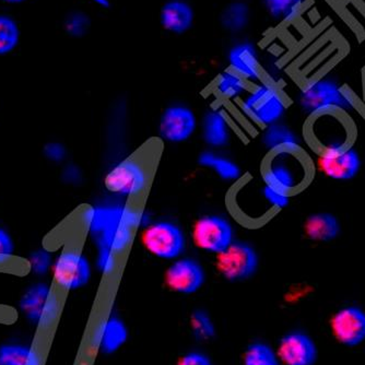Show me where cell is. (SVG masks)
I'll return each instance as SVG.
<instances>
[{
  "instance_id": "cell-32",
  "label": "cell",
  "mask_w": 365,
  "mask_h": 365,
  "mask_svg": "<svg viewBox=\"0 0 365 365\" xmlns=\"http://www.w3.org/2000/svg\"><path fill=\"white\" fill-rule=\"evenodd\" d=\"M29 266L34 274H46L53 268L52 255L46 250H36L29 256Z\"/></svg>"
},
{
  "instance_id": "cell-4",
  "label": "cell",
  "mask_w": 365,
  "mask_h": 365,
  "mask_svg": "<svg viewBox=\"0 0 365 365\" xmlns=\"http://www.w3.org/2000/svg\"><path fill=\"white\" fill-rule=\"evenodd\" d=\"M300 104L309 116L326 112L349 113L356 106L354 94L329 78H314L301 88Z\"/></svg>"
},
{
  "instance_id": "cell-35",
  "label": "cell",
  "mask_w": 365,
  "mask_h": 365,
  "mask_svg": "<svg viewBox=\"0 0 365 365\" xmlns=\"http://www.w3.org/2000/svg\"><path fill=\"white\" fill-rule=\"evenodd\" d=\"M262 195H264L266 202L272 206V208L279 209V210L286 208L289 202H290V196L284 194V192H278V190H272V188L266 185H264Z\"/></svg>"
},
{
  "instance_id": "cell-10",
  "label": "cell",
  "mask_w": 365,
  "mask_h": 365,
  "mask_svg": "<svg viewBox=\"0 0 365 365\" xmlns=\"http://www.w3.org/2000/svg\"><path fill=\"white\" fill-rule=\"evenodd\" d=\"M143 243L153 255L172 259L180 256L185 247V237L175 225L158 222L145 230Z\"/></svg>"
},
{
  "instance_id": "cell-21",
  "label": "cell",
  "mask_w": 365,
  "mask_h": 365,
  "mask_svg": "<svg viewBox=\"0 0 365 365\" xmlns=\"http://www.w3.org/2000/svg\"><path fill=\"white\" fill-rule=\"evenodd\" d=\"M252 10L244 0H233L227 4L220 14L221 26L231 34H239L247 29L251 22Z\"/></svg>"
},
{
  "instance_id": "cell-11",
  "label": "cell",
  "mask_w": 365,
  "mask_h": 365,
  "mask_svg": "<svg viewBox=\"0 0 365 365\" xmlns=\"http://www.w3.org/2000/svg\"><path fill=\"white\" fill-rule=\"evenodd\" d=\"M192 237L197 247L219 254L232 243V227L225 219L208 215L195 223Z\"/></svg>"
},
{
  "instance_id": "cell-28",
  "label": "cell",
  "mask_w": 365,
  "mask_h": 365,
  "mask_svg": "<svg viewBox=\"0 0 365 365\" xmlns=\"http://www.w3.org/2000/svg\"><path fill=\"white\" fill-rule=\"evenodd\" d=\"M243 365H281L278 354L264 342H253L243 354Z\"/></svg>"
},
{
  "instance_id": "cell-3",
  "label": "cell",
  "mask_w": 365,
  "mask_h": 365,
  "mask_svg": "<svg viewBox=\"0 0 365 365\" xmlns=\"http://www.w3.org/2000/svg\"><path fill=\"white\" fill-rule=\"evenodd\" d=\"M307 143L319 155L352 147L354 127L344 113L326 112L312 115L305 126Z\"/></svg>"
},
{
  "instance_id": "cell-39",
  "label": "cell",
  "mask_w": 365,
  "mask_h": 365,
  "mask_svg": "<svg viewBox=\"0 0 365 365\" xmlns=\"http://www.w3.org/2000/svg\"><path fill=\"white\" fill-rule=\"evenodd\" d=\"M89 1L101 8H108L110 5V0H89Z\"/></svg>"
},
{
  "instance_id": "cell-16",
  "label": "cell",
  "mask_w": 365,
  "mask_h": 365,
  "mask_svg": "<svg viewBox=\"0 0 365 365\" xmlns=\"http://www.w3.org/2000/svg\"><path fill=\"white\" fill-rule=\"evenodd\" d=\"M195 127L196 118L192 110L184 106H171L162 115L160 134L165 140L180 143L192 136Z\"/></svg>"
},
{
  "instance_id": "cell-8",
  "label": "cell",
  "mask_w": 365,
  "mask_h": 365,
  "mask_svg": "<svg viewBox=\"0 0 365 365\" xmlns=\"http://www.w3.org/2000/svg\"><path fill=\"white\" fill-rule=\"evenodd\" d=\"M52 269L55 284L65 291L82 288L91 277L89 262L77 248H65L53 264Z\"/></svg>"
},
{
  "instance_id": "cell-29",
  "label": "cell",
  "mask_w": 365,
  "mask_h": 365,
  "mask_svg": "<svg viewBox=\"0 0 365 365\" xmlns=\"http://www.w3.org/2000/svg\"><path fill=\"white\" fill-rule=\"evenodd\" d=\"M199 163L202 167L215 170L225 180H237L241 174L237 164L212 153H202L199 157Z\"/></svg>"
},
{
  "instance_id": "cell-33",
  "label": "cell",
  "mask_w": 365,
  "mask_h": 365,
  "mask_svg": "<svg viewBox=\"0 0 365 365\" xmlns=\"http://www.w3.org/2000/svg\"><path fill=\"white\" fill-rule=\"evenodd\" d=\"M98 268L104 274H112L118 268V255L110 248L98 246Z\"/></svg>"
},
{
  "instance_id": "cell-13",
  "label": "cell",
  "mask_w": 365,
  "mask_h": 365,
  "mask_svg": "<svg viewBox=\"0 0 365 365\" xmlns=\"http://www.w3.org/2000/svg\"><path fill=\"white\" fill-rule=\"evenodd\" d=\"M277 354L284 365H314L319 358V349L309 335L292 331L281 338Z\"/></svg>"
},
{
  "instance_id": "cell-14",
  "label": "cell",
  "mask_w": 365,
  "mask_h": 365,
  "mask_svg": "<svg viewBox=\"0 0 365 365\" xmlns=\"http://www.w3.org/2000/svg\"><path fill=\"white\" fill-rule=\"evenodd\" d=\"M164 281L170 290L182 294H192L202 288L205 281L204 270L198 262L180 259L168 268Z\"/></svg>"
},
{
  "instance_id": "cell-18",
  "label": "cell",
  "mask_w": 365,
  "mask_h": 365,
  "mask_svg": "<svg viewBox=\"0 0 365 365\" xmlns=\"http://www.w3.org/2000/svg\"><path fill=\"white\" fill-rule=\"evenodd\" d=\"M194 8L187 0H167L160 10V24L167 32L182 36L195 24Z\"/></svg>"
},
{
  "instance_id": "cell-6",
  "label": "cell",
  "mask_w": 365,
  "mask_h": 365,
  "mask_svg": "<svg viewBox=\"0 0 365 365\" xmlns=\"http://www.w3.org/2000/svg\"><path fill=\"white\" fill-rule=\"evenodd\" d=\"M20 309L29 321L46 327L52 325L58 317L61 302L54 291L47 284H36L22 295Z\"/></svg>"
},
{
  "instance_id": "cell-40",
  "label": "cell",
  "mask_w": 365,
  "mask_h": 365,
  "mask_svg": "<svg viewBox=\"0 0 365 365\" xmlns=\"http://www.w3.org/2000/svg\"><path fill=\"white\" fill-rule=\"evenodd\" d=\"M0 1L8 4V5H20V4L26 3L28 0H0Z\"/></svg>"
},
{
  "instance_id": "cell-19",
  "label": "cell",
  "mask_w": 365,
  "mask_h": 365,
  "mask_svg": "<svg viewBox=\"0 0 365 365\" xmlns=\"http://www.w3.org/2000/svg\"><path fill=\"white\" fill-rule=\"evenodd\" d=\"M339 220L331 213L319 212L309 215L304 223V232L312 241L330 242L339 235Z\"/></svg>"
},
{
  "instance_id": "cell-26",
  "label": "cell",
  "mask_w": 365,
  "mask_h": 365,
  "mask_svg": "<svg viewBox=\"0 0 365 365\" xmlns=\"http://www.w3.org/2000/svg\"><path fill=\"white\" fill-rule=\"evenodd\" d=\"M247 81L230 68L225 69L215 79V92L227 100L241 98L247 92Z\"/></svg>"
},
{
  "instance_id": "cell-15",
  "label": "cell",
  "mask_w": 365,
  "mask_h": 365,
  "mask_svg": "<svg viewBox=\"0 0 365 365\" xmlns=\"http://www.w3.org/2000/svg\"><path fill=\"white\" fill-rule=\"evenodd\" d=\"M229 67L246 81L262 80V69L257 47L250 41H241L232 45L227 53Z\"/></svg>"
},
{
  "instance_id": "cell-38",
  "label": "cell",
  "mask_w": 365,
  "mask_h": 365,
  "mask_svg": "<svg viewBox=\"0 0 365 365\" xmlns=\"http://www.w3.org/2000/svg\"><path fill=\"white\" fill-rule=\"evenodd\" d=\"M63 178L68 184H78L81 180V173H80L77 167L71 164L63 170Z\"/></svg>"
},
{
  "instance_id": "cell-5",
  "label": "cell",
  "mask_w": 365,
  "mask_h": 365,
  "mask_svg": "<svg viewBox=\"0 0 365 365\" xmlns=\"http://www.w3.org/2000/svg\"><path fill=\"white\" fill-rule=\"evenodd\" d=\"M242 110L256 124H276L287 110V100L280 88L272 81H258L241 104Z\"/></svg>"
},
{
  "instance_id": "cell-22",
  "label": "cell",
  "mask_w": 365,
  "mask_h": 365,
  "mask_svg": "<svg viewBox=\"0 0 365 365\" xmlns=\"http://www.w3.org/2000/svg\"><path fill=\"white\" fill-rule=\"evenodd\" d=\"M264 145L270 153H297L301 150V140L288 127L272 124L267 127L264 135Z\"/></svg>"
},
{
  "instance_id": "cell-7",
  "label": "cell",
  "mask_w": 365,
  "mask_h": 365,
  "mask_svg": "<svg viewBox=\"0 0 365 365\" xmlns=\"http://www.w3.org/2000/svg\"><path fill=\"white\" fill-rule=\"evenodd\" d=\"M149 182L147 170L140 162L126 159L115 165L104 178L108 192L123 197H138L145 192Z\"/></svg>"
},
{
  "instance_id": "cell-24",
  "label": "cell",
  "mask_w": 365,
  "mask_h": 365,
  "mask_svg": "<svg viewBox=\"0 0 365 365\" xmlns=\"http://www.w3.org/2000/svg\"><path fill=\"white\" fill-rule=\"evenodd\" d=\"M0 365H42V358L30 346L5 344L0 346Z\"/></svg>"
},
{
  "instance_id": "cell-25",
  "label": "cell",
  "mask_w": 365,
  "mask_h": 365,
  "mask_svg": "<svg viewBox=\"0 0 365 365\" xmlns=\"http://www.w3.org/2000/svg\"><path fill=\"white\" fill-rule=\"evenodd\" d=\"M307 0H262L264 9L279 22L294 21L302 14Z\"/></svg>"
},
{
  "instance_id": "cell-2",
  "label": "cell",
  "mask_w": 365,
  "mask_h": 365,
  "mask_svg": "<svg viewBox=\"0 0 365 365\" xmlns=\"http://www.w3.org/2000/svg\"><path fill=\"white\" fill-rule=\"evenodd\" d=\"M311 175V163L302 151L270 153L262 170L264 185L290 197L309 184Z\"/></svg>"
},
{
  "instance_id": "cell-12",
  "label": "cell",
  "mask_w": 365,
  "mask_h": 365,
  "mask_svg": "<svg viewBox=\"0 0 365 365\" xmlns=\"http://www.w3.org/2000/svg\"><path fill=\"white\" fill-rule=\"evenodd\" d=\"M330 329L344 346H359L365 341V312L356 307H342L330 319Z\"/></svg>"
},
{
  "instance_id": "cell-30",
  "label": "cell",
  "mask_w": 365,
  "mask_h": 365,
  "mask_svg": "<svg viewBox=\"0 0 365 365\" xmlns=\"http://www.w3.org/2000/svg\"><path fill=\"white\" fill-rule=\"evenodd\" d=\"M91 28V19L86 12L75 10L66 16L63 21V30L67 36L73 38H81L87 36Z\"/></svg>"
},
{
  "instance_id": "cell-36",
  "label": "cell",
  "mask_w": 365,
  "mask_h": 365,
  "mask_svg": "<svg viewBox=\"0 0 365 365\" xmlns=\"http://www.w3.org/2000/svg\"><path fill=\"white\" fill-rule=\"evenodd\" d=\"M43 153L45 158L49 161L52 162H61L65 160L67 150L61 143H48L43 148Z\"/></svg>"
},
{
  "instance_id": "cell-23",
  "label": "cell",
  "mask_w": 365,
  "mask_h": 365,
  "mask_svg": "<svg viewBox=\"0 0 365 365\" xmlns=\"http://www.w3.org/2000/svg\"><path fill=\"white\" fill-rule=\"evenodd\" d=\"M204 137L207 143L220 147L229 140V127L222 112L212 110L207 113L204 120Z\"/></svg>"
},
{
  "instance_id": "cell-1",
  "label": "cell",
  "mask_w": 365,
  "mask_h": 365,
  "mask_svg": "<svg viewBox=\"0 0 365 365\" xmlns=\"http://www.w3.org/2000/svg\"><path fill=\"white\" fill-rule=\"evenodd\" d=\"M81 220L96 246L110 248L118 256L130 246L135 230L143 222V215L131 206L87 207Z\"/></svg>"
},
{
  "instance_id": "cell-27",
  "label": "cell",
  "mask_w": 365,
  "mask_h": 365,
  "mask_svg": "<svg viewBox=\"0 0 365 365\" xmlns=\"http://www.w3.org/2000/svg\"><path fill=\"white\" fill-rule=\"evenodd\" d=\"M21 38L19 24L11 16L0 14V56L10 54L18 47Z\"/></svg>"
},
{
  "instance_id": "cell-9",
  "label": "cell",
  "mask_w": 365,
  "mask_h": 365,
  "mask_svg": "<svg viewBox=\"0 0 365 365\" xmlns=\"http://www.w3.org/2000/svg\"><path fill=\"white\" fill-rule=\"evenodd\" d=\"M257 264V256L253 248L240 242H232L217 256V268L229 281L250 278L255 272Z\"/></svg>"
},
{
  "instance_id": "cell-34",
  "label": "cell",
  "mask_w": 365,
  "mask_h": 365,
  "mask_svg": "<svg viewBox=\"0 0 365 365\" xmlns=\"http://www.w3.org/2000/svg\"><path fill=\"white\" fill-rule=\"evenodd\" d=\"M14 244L11 235L0 227V266L8 264L14 256Z\"/></svg>"
},
{
  "instance_id": "cell-17",
  "label": "cell",
  "mask_w": 365,
  "mask_h": 365,
  "mask_svg": "<svg viewBox=\"0 0 365 365\" xmlns=\"http://www.w3.org/2000/svg\"><path fill=\"white\" fill-rule=\"evenodd\" d=\"M322 172L333 180H351L360 171V155L352 147L337 153L319 155Z\"/></svg>"
},
{
  "instance_id": "cell-31",
  "label": "cell",
  "mask_w": 365,
  "mask_h": 365,
  "mask_svg": "<svg viewBox=\"0 0 365 365\" xmlns=\"http://www.w3.org/2000/svg\"><path fill=\"white\" fill-rule=\"evenodd\" d=\"M190 324L192 334L197 339L209 340L215 337V324L206 312L200 309L195 311L190 317Z\"/></svg>"
},
{
  "instance_id": "cell-20",
  "label": "cell",
  "mask_w": 365,
  "mask_h": 365,
  "mask_svg": "<svg viewBox=\"0 0 365 365\" xmlns=\"http://www.w3.org/2000/svg\"><path fill=\"white\" fill-rule=\"evenodd\" d=\"M128 329L118 317H110L98 330V349L103 354H113L126 344Z\"/></svg>"
},
{
  "instance_id": "cell-37",
  "label": "cell",
  "mask_w": 365,
  "mask_h": 365,
  "mask_svg": "<svg viewBox=\"0 0 365 365\" xmlns=\"http://www.w3.org/2000/svg\"><path fill=\"white\" fill-rule=\"evenodd\" d=\"M176 365H215L209 356L202 352H188L178 359Z\"/></svg>"
}]
</instances>
